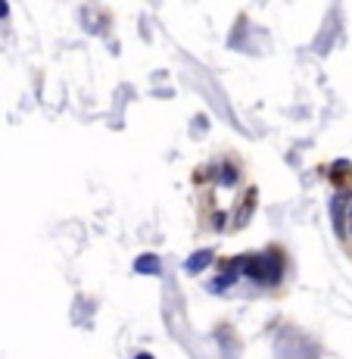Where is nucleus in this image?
<instances>
[{"mask_svg":"<svg viewBox=\"0 0 352 359\" xmlns=\"http://www.w3.org/2000/svg\"><path fill=\"white\" fill-rule=\"evenodd\" d=\"M212 262H216V253H212V250H197V253H190V257H188L184 269H188L190 275H199V272H206Z\"/></svg>","mask_w":352,"mask_h":359,"instance_id":"f03ea898","label":"nucleus"},{"mask_svg":"<svg viewBox=\"0 0 352 359\" xmlns=\"http://www.w3.org/2000/svg\"><path fill=\"white\" fill-rule=\"evenodd\" d=\"M218 184H227V188H231V184H237V165H222V175H218Z\"/></svg>","mask_w":352,"mask_h":359,"instance_id":"423d86ee","label":"nucleus"},{"mask_svg":"<svg viewBox=\"0 0 352 359\" xmlns=\"http://www.w3.org/2000/svg\"><path fill=\"white\" fill-rule=\"evenodd\" d=\"M281 272H284V257L278 250H265V253H256V257H244L240 262V275H246L250 281L256 285H278L281 281Z\"/></svg>","mask_w":352,"mask_h":359,"instance_id":"f257e3e1","label":"nucleus"},{"mask_svg":"<svg viewBox=\"0 0 352 359\" xmlns=\"http://www.w3.org/2000/svg\"><path fill=\"white\" fill-rule=\"evenodd\" d=\"M6 13H10V6H6V4H0V19H6Z\"/></svg>","mask_w":352,"mask_h":359,"instance_id":"0eeeda50","label":"nucleus"},{"mask_svg":"<svg viewBox=\"0 0 352 359\" xmlns=\"http://www.w3.org/2000/svg\"><path fill=\"white\" fill-rule=\"evenodd\" d=\"M340 238L349 244L352 250V191H349V200H346V212H343V229H340Z\"/></svg>","mask_w":352,"mask_h":359,"instance_id":"39448f33","label":"nucleus"},{"mask_svg":"<svg viewBox=\"0 0 352 359\" xmlns=\"http://www.w3.org/2000/svg\"><path fill=\"white\" fill-rule=\"evenodd\" d=\"M134 359H153V356H150V353H137Z\"/></svg>","mask_w":352,"mask_h":359,"instance_id":"6e6552de","label":"nucleus"},{"mask_svg":"<svg viewBox=\"0 0 352 359\" xmlns=\"http://www.w3.org/2000/svg\"><path fill=\"white\" fill-rule=\"evenodd\" d=\"M134 272L137 275H160L162 272V259L156 253H141L134 259Z\"/></svg>","mask_w":352,"mask_h":359,"instance_id":"7ed1b4c3","label":"nucleus"},{"mask_svg":"<svg viewBox=\"0 0 352 359\" xmlns=\"http://www.w3.org/2000/svg\"><path fill=\"white\" fill-rule=\"evenodd\" d=\"M256 210V188H250L244 194V203H240V210H237V216H234V229H244L246 225V219H250V212Z\"/></svg>","mask_w":352,"mask_h":359,"instance_id":"20e7f679","label":"nucleus"}]
</instances>
